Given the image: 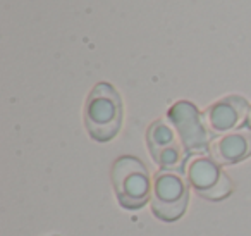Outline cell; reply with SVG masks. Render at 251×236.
<instances>
[{
	"label": "cell",
	"instance_id": "obj_1",
	"mask_svg": "<svg viewBox=\"0 0 251 236\" xmlns=\"http://www.w3.org/2000/svg\"><path fill=\"white\" fill-rule=\"evenodd\" d=\"M122 102L117 90L108 83H98L84 105V124L93 140L110 142L121 129Z\"/></svg>",
	"mask_w": 251,
	"mask_h": 236
},
{
	"label": "cell",
	"instance_id": "obj_2",
	"mask_svg": "<svg viewBox=\"0 0 251 236\" xmlns=\"http://www.w3.org/2000/svg\"><path fill=\"white\" fill-rule=\"evenodd\" d=\"M112 184L119 204L127 210H138L151 197L150 174L136 157L124 155L115 160L112 166Z\"/></svg>",
	"mask_w": 251,
	"mask_h": 236
},
{
	"label": "cell",
	"instance_id": "obj_3",
	"mask_svg": "<svg viewBox=\"0 0 251 236\" xmlns=\"http://www.w3.org/2000/svg\"><path fill=\"white\" fill-rule=\"evenodd\" d=\"M188 205V183L177 169H160L151 186V208L160 221L174 222Z\"/></svg>",
	"mask_w": 251,
	"mask_h": 236
},
{
	"label": "cell",
	"instance_id": "obj_4",
	"mask_svg": "<svg viewBox=\"0 0 251 236\" xmlns=\"http://www.w3.org/2000/svg\"><path fill=\"white\" fill-rule=\"evenodd\" d=\"M186 176L195 191L206 200H222L234 190L232 181L208 155H196L186 166Z\"/></svg>",
	"mask_w": 251,
	"mask_h": 236
},
{
	"label": "cell",
	"instance_id": "obj_5",
	"mask_svg": "<svg viewBox=\"0 0 251 236\" xmlns=\"http://www.w3.org/2000/svg\"><path fill=\"white\" fill-rule=\"evenodd\" d=\"M167 119L174 129L177 131L182 145L188 152H201L206 147H210L212 133L206 129L203 122V116L198 109L188 100H179L169 109Z\"/></svg>",
	"mask_w": 251,
	"mask_h": 236
},
{
	"label": "cell",
	"instance_id": "obj_6",
	"mask_svg": "<svg viewBox=\"0 0 251 236\" xmlns=\"http://www.w3.org/2000/svg\"><path fill=\"white\" fill-rule=\"evenodd\" d=\"M148 148L162 169H179L186 160V147L169 119H158L148 128Z\"/></svg>",
	"mask_w": 251,
	"mask_h": 236
},
{
	"label": "cell",
	"instance_id": "obj_7",
	"mask_svg": "<svg viewBox=\"0 0 251 236\" xmlns=\"http://www.w3.org/2000/svg\"><path fill=\"white\" fill-rule=\"evenodd\" d=\"M250 104L243 97L230 95L212 104L203 112V122L212 135H226L236 131L250 119Z\"/></svg>",
	"mask_w": 251,
	"mask_h": 236
},
{
	"label": "cell",
	"instance_id": "obj_8",
	"mask_svg": "<svg viewBox=\"0 0 251 236\" xmlns=\"http://www.w3.org/2000/svg\"><path fill=\"white\" fill-rule=\"evenodd\" d=\"M210 157L217 164H237L251 155V128H239L212 140Z\"/></svg>",
	"mask_w": 251,
	"mask_h": 236
},
{
	"label": "cell",
	"instance_id": "obj_9",
	"mask_svg": "<svg viewBox=\"0 0 251 236\" xmlns=\"http://www.w3.org/2000/svg\"><path fill=\"white\" fill-rule=\"evenodd\" d=\"M250 128H251V112H250Z\"/></svg>",
	"mask_w": 251,
	"mask_h": 236
}]
</instances>
